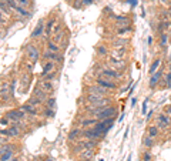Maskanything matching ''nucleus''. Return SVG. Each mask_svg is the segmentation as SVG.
<instances>
[{"mask_svg": "<svg viewBox=\"0 0 171 161\" xmlns=\"http://www.w3.org/2000/svg\"><path fill=\"white\" fill-rule=\"evenodd\" d=\"M97 77H107V78H110V80H120V78L123 77V74L113 67H106L98 71Z\"/></svg>", "mask_w": 171, "mask_h": 161, "instance_id": "nucleus-1", "label": "nucleus"}, {"mask_svg": "<svg viewBox=\"0 0 171 161\" xmlns=\"http://www.w3.org/2000/svg\"><path fill=\"white\" fill-rule=\"evenodd\" d=\"M117 113H118L117 107H114V106H107V107H104L103 110L96 116V118H97L98 121H100V120H106V118H113V117L116 118V117H117Z\"/></svg>", "mask_w": 171, "mask_h": 161, "instance_id": "nucleus-2", "label": "nucleus"}, {"mask_svg": "<svg viewBox=\"0 0 171 161\" xmlns=\"http://www.w3.org/2000/svg\"><path fill=\"white\" fill-rule=\"evenodd\" d=\"M114 120H116L114 117L113 118H106V120H100V121H97V124L94 125V127H96V130H97L98 133H101L103 135H106L108 131L111 130V127H113Z\"/></svg>", "mask_w": 171, "mask_h": 161, "instance_id": "nucleus-3", "label": "nucleus"}, {"mask_svg": "<svg viewBox=\"0 0 171 161\" xmlns=\"http://www.w3.org/2000/svg\"><path fill=\"white\" fill-rule=\"evenodd\" d=\"M96 84L103 88H107V90H116V88L118 87L116 81L110 80V78H107V77H97L96 78Z\"/></svg>", "mask_w": 171, "mask_h": 161, "instance_id": "nucleus-4", "label": "nucleus"}, {"mask_svg": "<svg viewBox=\"0 0 171 161\" xmlns=\"http://www.w3.org/2000/svg\"><path fill=\"white\" fill-rule=\"evenodd\" d=\"M104 137L101 133H98L96 130V127H90V128H84L83 130V138H87V140H98V138Z\"/></svg>", "mask_w": 171, "mask_h": 161, "instance_id": "nucleus-5", "label": "nucleus"}, {"mask_svg": "<svg viewBox=\"0 0 171 161\" xmlns=\"http://www.w3.org/2000/svg\"><path fill=\"white\" fill-rule=\"evenodd\" d=\"M163 73H164V67L158 69L157 71H155L154 74H151L150 77V81H148V86H150V88H154L158 86V83H160V80L163 78Z\"/></svg>", "mask_w": 171, "mask_h": 161, "instance_id": "nucleus-6", "label": "nucleus"}, {"mask_svg": "<svg viewBox=\"0 0 171 161\" xmlns=\"http://www.w3.org/2000/svg\"><path fill=\"white\" fill-rule=\"evenodd\" d=\"M6 117L9 118V120H13V121H20V120H23L24 117H26V113H24L21 108H16V110H12V111H9L6 114Z\"/></svg>", "mask_w": 171, "mask_h": 161, "instance_id": "nucleus-7", "label": "nucleus"}, {"mask_svg": "<svg viewBox=\"0 0 171 161\" xmlns=\"http://www.w3.org/2000/svg\"><path fill=\"white\" fill-rule=\"evenodd\" d=\"M26 53H27V57L31 60V63H36V61L39 60V57H40L39 50H37L36 47H34L33 44H30V43L26 46Z\"/></svg>", "mask_w": 171, "mask_h": 161, "instance_id": "nucleus-8", "label": "nucleus"}, {"mask_svg": "<svg viewBox=\"0 0 171 161\" xmlns=\"http://www.w3.org/2000/svg\"><path fill=\"white\" fill-rule=\"evenodd\" d=\"M108 63H110V66L113 69H116V70H124L126 66H127L124 59H117V57H114V56L108 59Z\"/></svg>", "mask_w": 171, "mask_h": 161, "instance_id": "nucleus-9", "label": "nucleus"}, {"mask_svg": "<svg viewBox=\"0 0 171 161\" xmlns=\"http://www.w3.org/2000/svg\"><path fill=\"white\" fill-rule=\"evenodd\" d=\"M44 60H50V61H56V63H61L63 61V56L60 53H53V51L46 50L43 54Z\"/></svg>", "mask_w": 171, "mask_h": 161, "instance_id": "nucleus-10", "label": "nucleus"}, {"mask_svg": "<svg viewBox=\"0 0 171 161\" xmlns=\"http://www.w3.org/2000/svg\"><path fill=\"white\" fill-rule=\"evenodd\" d=\"M0 133L3 135H7V137H20V128L17 127V124L12 125V127L7 128V130H2Z\"/></svg>", "mask_w": 171, "mask_h": 161, "instance_id": "nucleus-11", "label": "nucleus"}, {"mask_svg": "<svg viewBox=\"0 0 171 161\" xmlns=\"http://www.w3.org/2000/svg\"><path fill=\"white\" fill-rule=\"evenodd\" d=\"M87 94H100V96H107L108 94V90L107 88H103L100 87V86H90V87L87 88Z\"/></svg>", "mask_w": 171, "mask_h": 161, "instance_id": "nucleus-12", "label": "nucleus"}, {"mask_svg": "<svg viewBox=\"0 0 171 161\" xmlns=\"http://www.w3.org/2000/svg\"><path fill=\"white\" fill-rule=\"evenodd\" d=\"M39 87L41 88L43 91H46L47 94L49 93H53V83H51V80H46V78H43V80H40V83H39Z\"/></svg>", "mask_w": 171, "mask_h": 161, "instance_id": "nucleus-13", "label": "nucleus"}, {"mask_svg": "<svg viewBox=\"0 0 171 161\" xmlns=\"http://www.w3.org/2000/svg\"><path fill=\"white\" fill-rule=\"evenodd\" d=\"M43 30H44V21L40 20L36 24V27L33 29V31H31V34H30L31 39H36V37L41 36V34H43Z\"/></svg>", "mask_w": 171, "mask_h": 161, "instance_id": "nucleus-14", "label": "nucleus"}, {"mask_svg": "<svg viewBox=\"0 0 171 161\" xmlns=\"http://www.w3.org/2000/svg\"><path fill=\"white\" fill-rule=\"evenodd\" d=\"M80 137H83V131L81 130H78V128H74V130H71L70 133H69V141H78L80 140Z\"/></svg>", "mask_w": 171, "mask_h": 161, "instance_id": "nucleus-15", "label": "nucleus"}, {"mask_svg": "<svg viewBox=\"0 0 171 161\" xmlns=\"http://www.w3.org/2000/svg\"><path fill=\"white\" fill-rule=\"evenodd\" d=\"M114 19H116V24H117L118 27L130 26V19H128L127 16H124V14H121V16H116Z\"/></svg>", "mask_w": 171, "mask_h": 161, "instance_id": "nucleus-16", "label": "nucleus"}, {"mask_svg": "<svg viewBox=\"0 0 171 161\" xmlns=\"http://www.w3.org/2000/svg\"><path fill=\"white\" fill-rule=\"evenodd\" d=\"M10 88H9V86H7L6 83L2 84V87H0V98L2 100H9V97H10Z\"/></svg>", "mask_w": 171, "mask_h": 161, "instance_id": "nucleus-17", "label": "nucleus"}, {"mask_svg": "<svg viewBox=\"0 0 171 161\" xmlns=\"http://www.w3.org/2000/svg\"><path fill=\"white\" fill-rule=\"evenodd\" d=\"M157 123H161V124L170 127L171 125V118H170V116L165 114V113H160V114L157 116Z\"/></svg>", "mask_w": 171, "mask_h": 161, "instance_id": "nucleus-18", "label": "nucleus"}, {"mask_svg": "<svg viewBox=\"0 0 171 161\" xmlns=\"http://www.w3.org/2000/svg\"><path fill=\"white\" fill-rule=\"evenodd\" d=\"M128 39H123V37H117V39H114L113 40V46L114 49H123V47H126L128 44Z\"/></svg>", "mask_w": 171, "mask_h": 161, "instance_id": "nucleus-19", "label": "nucleus"}, {"mask_svg": "<svg viewBox=\"0 0 171 161\" xmlns=\"http://www.w3.org/2000/svg\"><path fill=\"white\" fill-rule=\"evenodd\" d=\"M80 160H91L93 161V157H94V150L91 148H86V150L80 151Z\"/></svg>", "mask_w": 171, "mask_h": 161, "instance_id": "nucleus-20", "label": "nucleus"}, {"mask_svg": "<svg viewBox=\"0 0 171 161\" xmlns=\"http://www.w3.org/2000/svg\"><path fill=\"white\" fill-rule=\"evenodd\" d=\"M160 83H161V87H167V88L171 87V63H170V66H168L167 76H165L164 78H161Z\"/></svg>", "mask_w": 171, "mask_h": 161, "instance_id": "nucleus-21", "label": "nucleus"}, {"mask_svg": "<svg viewBox=\"0 0 171 161\" xmlns=\"http://www.w3.org/2000/svg\"><path fill=\"white\" fill-rule=\"evenodd\" d=\"M21 110L26 113V114H30V116H37L39 113H37V110H36V107L34 106H31V104H24V106H21Z\"/></svg>", "mask_w": 171, "mask_h": 161, "instance_id": "nucleus-22", "label": "nucleus"}, {"mask_svg": "<svg viewBox=\"0 0 171 161\" xmlns=\"http://www.w3.org/2000/svg\"><path fill=\"white\" fill-rule=\"evenodd\" d=\"M97 118L94 117V118H86V120H81V123H80V127H83V128H90L91 125H96L97 124Z\"/></svg>", "mask_w": 171, "mask_h": 161, "instance_id": "nucleus-23", "label": "nucleus"}, {"mask_svg": "<svg viewBox=\"0 0 171 161\" xmlns=\"http://www.w3.org/2000/svg\"><path fill=\"white\" fill-rule=\"evenodd\" d=\"M147 134L150 135V137H153V138H155L158 134H160V128L157 127V124H151V125H148V128H147Z\"/></svg>", "mask_w": 171, "mask_h": 161, "instance_id": "nucleus-24", "label": "nucleus"}, {"mask_svg": "<svg viewBox=\"0 0 171 161\" xmlns=\"http://www.w3.org/2000/svg\"><path fill=\"white\" fill-rule=\"evenodd\" d=\"M33 97L40 98V100L44 103V101L47 100V93H46V91H43V90H41L40 87H37L36 90H34V93H33Z\"/></svg>", "mask_w": 171, "mask_h": 161, "instance_id": "nucleus-25", "label": "nucleus"}, {"mask_svg": "<svg viewBox=\"0 0 171 161\" xmlns=\"http://www.w3.org/2000/svg\"><path fill=\"white\" fill-rule=\"evenodd\" d=\"M143 145H144L147 150H150V148L154 147V138L150 137V135H145V137H143Z\"/></svg>", "mask_w": 171, "mask_h": 161, "instance_id": "nucleus-26", "label": "nucleus"}, {"mask_svg": "<svg viewBox=\"0 0 171 161\" xmlns=\"http://www.w3.org/2000/svg\"><path fill=\"white\" fill-rule=\"evenodd\" d=\"M14 10H16L17 14H19V16H21V17H30V16H31L30 12H27V10H26V7L20 6V4H17Z\"/></svg>", "mask_w": 171, "mask_h": 161, "instance_id": "nucleus-27", "label": "nucleus"}, {"mask_svg": "<svg viewBox=\"0 0 171 161\" xmlns=\"http://www.w3.org/2000/svg\"><path fill=\"white\" fill-rule=\"evenodd\" d=\"M46 50L53 51V53H60V47L57 46L54 41H47L46 43Z\"/></svg>", "mask_w": 171, "mask_h": 161, "instance_id": "nucleus-28", "label": "nucleus"}, {"mask_svg": "<svg viewBox=\"0 0 171 161\" xmlns=\"http://www.w3.org/2000/svg\"><path fill=\"white\" fill-rule=\"evenodd\" d=\"M126 54H127V49L126 47H123V49H114V51H113V56L117 59H124Z\"/></svg>", "mask_w": 171, "mask_h": 161, "instance_id": "nucleus-29", "label": "nucleus"}, {"mask_svg": "<svg viewBox=\"0 0 171 161\" xmlns=\"http://www.w3.org/2000/svg\"><path fill=\"white\" fill-rule=\"evenodd\" d=\"M168 44V33L167 31H164V33L160 34V47L161 49H165Z\"/></svg>", "mask_w": 171, "mask_h": 161, "instance_id": "nucleus-30", "label": "nucleus"}, {"mask_svg": "<svg viewBox=\"0 0 171 161\" xmlns=\"http://www.w3.org/2000/svg\"><path fill=\"white\" fill-rule=\"evenodd\" d=\"M160 64H161V59H155L153 63H151V66H150V70H148V73L150 74H154L155 71L158 70V67H160Z\"/></svg>", "mask_w": 171, "mask_h": 161, "instance_id": "nucleus-31", "label": "nucleus"}, {"mask_svg": "<svg viewBox=\"0 0 171 161\" xmlns=\"http://www.w3.org/2000/svg\"><path fill=\"white\" fill-rule=\"evenodd\" d=\"M54 70V61H47L46 64H44V69H43V73H41V76H46L47 73H50V71Z\"/></svg>", "mask_w": 171, "mask_h": 161, "instance_id": "nucleus-32", "label": "nucleus"}, {"mask_svg": "<svg viewBox=\"0 0 171 161\" xmlns=\"http://www.w3.org/2000/svg\"><path fill=\"white\" fill-rule=\"evenodd\" d=\"M9 151H14V145L13 144H3L0 145V157L3 154H6V153H9Z\"/></svg>", "mask_w": 171, "mask_h": 161, "instance_id": "nucleus-33", "label": "nucleus"}, {"mask_svg": "<svg viewBox=\"0 0 171 161\" xmlns=\"http://www.w3.org/2000/svg\"><path fill=\"white\" fill-rule=\"evenodd\" d=\"M54 23H56V20H54V19H49V21L46 23V34H44L46 37L50 36L51 30H53V27H54Z\"/></svg>", "mask_w": 171, "mask_h": 161, "instance_id": "nucleus-34", "label": "nucleus"}, {"mask_svg": "<svg viewBox=\"0 0 171 161\" xmlns=\"http://www.w3.org/2000/svg\"><path fill=\"white\" fill-rule=\"evenodd\" d=\"M10 9H12V7L9 6L4 0H0V12H2V13H3V14H9V13H10Z\"/></svg>", "mask_w": 171, "mask_h": 161, "instance_id": "nucleus-35", "label": "nucleus"}, {"mask_svg": "<svg viewBox=\"0 0 171 161\" xmlns=\"http://www.w3.org/2000/svg\"><path fill=\"white\" fill-rule=\"evenodd\" d=\"M128 31H131V26H124V27H118L117 31H116V34H117L118 37L124 36L126 33H128Z\"/></svg>", "mask_w": 171, "mask_h": 161, "instance_id": "nucleus-36", "label": "nucleus"}, {"mask_svg": "<svg viewBox=\"0 0 171 161\" xmlns=\"http://www.w3.org/2000/svg\"><path fill=\"white\" fill-rule=\"evenodd\" d=\"M97 53L98 56H101V57H106V56H108V49L106 46H97Z\"/></svg>", "mask_w": 171, "mask_h": 161, "instance_id": "nucleus-37", "label": "nucleus"}, {"mask_svg": "<svg viewBox=\"0 0 171 161\" xmlns=\"http://www.w3.org/2000/svg\"><path fill=\"white\" fill-rule=\"evenodd\" d=\"M29 104H31V106H34V107H37V106H41L43 101H41L40 98H37V97H31L30 100H29Z\"/></svg>", "mask_w": 171, "mask_h": 161, "instance_id": "nucleus-38", "label": "nucleus"}, {"mask_svg": "<svg viewBox=\"0 0 171 161\" xmlns=\"http://www.w3.org/2000/svg\"><path fill=\"white\" fill-rule=\"evenodd\" d=\"M46 106L49 108H53V110H54V107H56V98H54V97L47 98V100H46Z\"/></svg>", "mask_w": 171, "mask_h": 161, "instance_id": "nucleus-39", "label": "nucleus"}, {"mask_svg": "<svg viewBox=\"0 0 171 161\" xmlns=\"http://www.w3.org/2000/svg\"><path fill=\"white\" fill-rule=\"evenodd\" d=\"M43 114H44V117H47V118H53V117H54V110H53V108H49V107H47L46 110H44Z\"/></svg>", "mask_w": 171, "mask_h": 161, "instance_id": "nucleus-40", "label": "nucleus"}, {"mask_svg": "<svg viewBox=\"0 0 171 161\" xmlns=\"http://www.w3.org/2000/svg\"><path fill=\"white\" fill-rule=\"evenodd\" d=\"M13 153H14V151H9V153L3 154L2 157H0V161H9L12 157H13Z\"/></svg>", "mask_w": 171, "mask_h": 161, "instance_id": "nucleus-41", "label": "nucleus"}, {"mask_svg": "<svg viewBox=\"0 0 171 161\" xmlns=\"http://www.w3.org/2000/svg\"><path fill=\"white\" fill-rule=\"evenodd\" d=\"M56 74H57V70H53V71H50V73H47L46 76H43V78H46V80H54Z\"/></svg>", "mask_w": 171, "mask_h": 161, "instance_id": "nucleus-42", "label": "nucleus"}, {"mask_svg": "<svg viewBox=\"0 0 171 161\" xmlns=\"http://www.w3.org/2000/svg\"><path fill=\"white\" fill-rule=\"evenodd\" d=\"M151 158L153 157H151V153L148 150L143 153V161H151Z\"/></svg>", "mask_w": 171, "mask_h": 161, "instance_id": "nucleus-43", "label": "nucleus"}, {"mask_svg": "<svg viewBox=\"0 0 171 161\" xmlns=\"http://www.w3.org/2000/svg\"><path fill=\"white\" fill-rule=\"evenodd\" d=\"M59 31H61V23L60 21H56V26L53 27V34L59 33Z\"/></svg>", "mask_w": 171, "mask_h": 161, "instance_id": "nucleus-44", "label": "nucleus"}, {"mask_svg": "<svg viewBox=\"0 0 171 161\" xmlns=\"http://www.w3.org/2000/svg\"><path fill=\"white\" fill-rule=\"evenodd\" d=\"M16 3L20 4V6H23V7H27L29 4H30V2H29V0H16Z\"/></svg>", "mask_w": 171, "mask_h": 161, "instance_id": "nucleus-45", "label": "nucleus"}, {"mask_svg": "<svg viewBox=\"0 0 171 161\" xmlns=\"http://www.w3.org/2000/svg\"><path fill=\"white\" fill-rule=\"evenodd\" d=\"M9 6L12 7V9H16V6H17V3H16V0H4Z\"/></svg>", "mask_w": 171, "mask_h": 161, "instance_id": "nucleus-46", "label": "nucleus"}, {"mask_svg": "<svg viewBox=\"0 0 171 161\" xmlns=\"http://www.w3.org/2000/svg\"><path fill=\"white\" fill-rule=\"evenodd\" d=\"M147 103H148V100H145L144 103H143V107H141V113H143V114H147Z\"/></svg>", "mask_w": 171, "mask_h": 161, "instance_id": "nucleus-47", "label": "nucleus"}, {"mask_svg": "<svg viewBox=\"0 0 171 161\" xmlns=\"http://www.w3.org/2000/svg\"><path fill=\"white\" fill-rule=\"evenodd\" d=\"M94 3V0H81V4L83 6H90V4Z\"/></svg>", "mask_w": 171, "mask_h": 161, "instance_id": "nucleus-48", "label": "nucleus"}, {"mask_svg": "<svg viewBox=\"0 0 171 161\" xmlns=\"http://www.w3.org/2000/svg\"><path fill=\"white\" fill-rule=\"evenodd\" d=\"M0 124H2V125H7V124H9V118H7V117H3L2 120H0Z\"/></svg>", "mask_w": 171, "mask_h": 161, "instance_id": "nucleus-49", "label": "nucleus"}, {"mask_svg": "<svg viewBox=\"0 0 171 161\" xmlns=\"http://www.w3.org/2000/svg\"><path fill=\"white\" fill-rule=\"evenodd\" d=\"M7 138H9V137H0V145L6 144V143H7Z\"/></svg>", "mask_w": 171, "mask_h": 161, "instance_id": "nucleus-50", "label": "nucleus"}, {"mask_svg": "<svg viewBox=\"0 0 171 161\" xmlns=\"http://www.w3.org/2000/svg\"><path fill=\"white\" fill-rule=\"evenodd\" d=\"M153 114H154V111H153V110H151V111H148V113H147V117H145V118H147V121H150V120H151Z\"/></svg>", "mask_w": 171, "mask_h": 161, "instance_id": "nucleus-51", "label": "nucleus"}, {"mask_svg": "<svg viewBox=\"0 0 171 161\" xmlns=\"http://www.w3.org/2000/svg\"><path fill=\"white\" fill-rule=\"evenodd\" d=\"M128 4H131V7H135L137 6V0H127Z\"/></svg>", "mask_w": 171, "mask_h": 161, "instance_id": "nucleus-52", "label": "nucleus"}, {"mask_svg": "<svg viewBox=\"0 0 171 161\" xmlns=\"http://www.w3.org/2000/svg\"><path fill=\"white\" fill-rule=\"evenodd\" d=\"M165 114H168L171 117V104L170 106H167V107H165Z\"/></svg>", "mask_w": 171, "mask_h": 161, "instance_id": "nucleus-53", "label": "nucleus"}, {"mask_svg": "<svg viewBox=\"0 0 171 161\" xmlns=\"http://www.w3.org/2000/svg\"><path fill=\"white\" fill-rule=\"evenodd\" d=\"M0 23H2V24H4V23H6V20H4L3 13H2V12H0Z\"/></svg>", "mask_w": 171, "mask_h": 161, "instance_id": "nucleus-54", "label": "nucleus"}, {"mask_svg": "<svg viewBox=\"0 0 171 161\" xmlns=\"http://www.w3.org/2000/svg\"><path fill=\"white\" fill-rule=\"evenodd\" d=\"M135 103H137V98H135V97H133V98H131V107H134V106H135Z\"/></svg>", "mask_w": 171, "mask_h": 161, "instance_id": "nucleus-55", "label": "nucleus"}, {"mask_svg": "<svg viewBox=\"0 0 171 161\" xmlns=\"http://www.w3.org/2000/svg\"><path fill=\"white\" fill-rule=\"evenodd\" d=\"M147 43H148V46H151V44H153V37H148V40H147Z\"/></svg>", "mask_w": 171, "mask_h": 161, "instance_id": "nucleus-56", "label": "nucleus"}, {"mask_svg": "<svg viewBox=\"0 0 171 161\" xmlns=\"http://www.w3.org/2000/svg\"><path fill=\"white\" fill-rule=\"evenodd\" d=\"M9 161H19V160H17V158H10Z\"/></svg>", "mask_w": 171, "mask_h": 161, "instance_id": "nucleus-57", "label": "nucleus"}, {"mask_svg": "<svg viewBox=\"0 0 171 161\" xmlns=\"http://www.w3.org/2000/svg\"><path fill=\"white\" fill-rule=\"evenodd\" d=\"M168 14H170V17H171V6H170V9H168Z\"/></svg>", "mask_w": 171, "mask_h": 161, "instance_id": "nucleus-58", "label": "nucleus"}, {"mask_svg": "<svg viewBox=\"0 0 171 161\" xmlns=\"http://www.w3.org/2000/svg\"><path fill=\"white\" fill-rule=\"evenodd\" d=\"M46 161H54V160H53V158H47Z\"/></svg>", "mask_w": 171, "mask_h": 161, "instance_id": "nucleus-59", "label": "nucleus"}, {"mask_svg": "<svg viewBox=\"0 0 171 161\" xmlns=\"http://www.w3.org/2000/svg\"><path fill=\"white\" fill-rule=\"evenodd\" d=\"M127 161H131V155H128V158H127Z\"/></svg>", "mask_w": 171, "mask_h": 161, "instance_id": "nucleus-60", "label": "nucleus"}, {"mask_svg": "<svg viewBox=\"0 0 171 161\" xmlns=\"http://www.w3.org/2000/svg\"><path fill=\"white\" fill-rule=\"evenodd\" d=\"M161 2H163V3H165V2H168V0H161Z\"/></svg>", "mask_w": 171, "mask_h": 161, "instance_id": "nucleus-61", "label": "nucleus"}, {"mask_svg": "<svg viewBox=\"0 0 171 161\" xmlns=\"http://www.w3.org/2000/svg\"><path fill=\"white\" fill-rule=\"evenodd\" d=\"M170 31H171V21H170Z\"/></svg>", "mask_w": 171, "mask_h": 161, "instance_id": "nucleus-62", "label": "nucleus"}, {"mask_svg": "<svg viewBox=\"0 0 171 161\" xmlns=\"http://www.w3.org/2000/svg\"><path fill=\"white\" fill-rule=\"evenodd\" d=\"M170 2H171V0H170Z\"/></svg>", "mask_w": 171, "mask_h": 161, "instance_id": "nucleus-63", "label": "nucleus"}]
</instances>
